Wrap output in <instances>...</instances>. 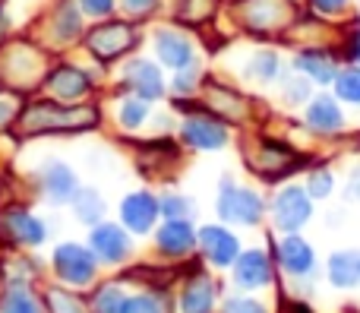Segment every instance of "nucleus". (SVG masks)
<instances>
[{
    "label": "nucleus",
    "mask_w": 360,
    "mask_h": 313,
    "mask_svg": "<svg viewBox=\"0 0 360 313\" xmlns=\"http://www.w3.org/2000/svg\"><path fill=\"white\" fill-rule=\"evenodd\" d=\"M275 257H278V266L288 272L291 279H313L316 276V253L297 234H288L275 244Z\"/></svg>",
    "instance_id": "obj_8"
},
{
    "label": "nucleus",
    "mask_w": 360,
    "mask_h": 313,
    "mask_svg": "<svg viewBox=\"0 0 360 313\" xmlns=\"http://www.w3.org/2000/svg\"><path fill=\"white\" fill-rule=\"evenodd\" d=\"M155 54L165 67L171 70H184L196 63V48L193 41L177 29H158L155 32Z\"/></svg>",
    "instance_id": "obj_14"
},
{
    "label": "nucleus",
    "mask_w": 360,
    "mask_h": 313,
    "mask_svg": "<svg viewBox=\"0 0 360 313\" xmlns=\"http://www.w3.org/2000/svg\"><path fill=\"white\" fill-rule=\"evenodd\" d=\"M89 244H92L89 250L95 253V260L105 266L124 263V260L133 253V241H130V234H127V228L114 225V222H98V225H92Z\"/></svg>",
    "instance_id": "obj_5"
},
{
    "label": "nucleus",
    "mask_w": 360,
    "mask_h": 313,
    "mask_svg": "<svg viewBox=\"0 0 360 313\" xmlns=\"http://www.w3.org/2000/svg\"><path fill=\"white\" fill-rule=\"evenodd\" d=\"M89 51H92L98 60H117L120 54H127V51L136 44V29L127 23H105L98 25V29L89 35Z\"/></svg>",
    "instance_id": "obj_6"
},
{
    "label": "nucleus",
    "mask_w": 360,
    "mask_h": 313,
    "mask_svg": "<svg viewBox=\"0 0 360 313\" xmlns=\"http://www.w3.org/2000/svg\"><path fill=\"white\" fill-rule=\"evenodd\" d=\"M272 276H275V266L266 250H247L234 260V282L240 288H250V291L266 288V285H272Z\"/></svg>",
    "instance_id": "obj_13"
},
{
    "label": "nucleus",
    "mask_w": 360,
    "mask_h": 313,
    "mask_svg": "<svg viewBox=\"0 0 360 313\" xmlns=\"http://www.w3.org/2000/svg\"><path fill=\"white\" fill-rule=\"evenodd\" d=\"M146 117H149V105H146V98H127V101H120V108H117V120H120V127L124 130H139V127L146 124Z\"/></svg>",
    "instance_id": "obj_26"
},
{
    "label": "nucleus",
    "mask_w": 360,
    "mask_h": 313,
    "mask_svg": "<svg viewBox=\"0 0 360 313\" xmlns=\"http://www.w3.org/2000/svg\"><path fill=\"white\" fill-rule=\"evenodd\" d=\"M89 89H92L89 73L79 67H70V63H60V67L51 70V76H48V92L54 95L57 101H79L89 95Z\"/></svg>",
    "instance_id": "obj_15"
},
{
    "label": "nucleus",
    "mask_w": 360,
    "mask_h": 313,
    "mask_svg": "<svg viewBox=\"0 0 360 313\" xmlns=\"http://www.w3.org/2000/svg\"><path fill=\"white\" fill-rule=\"evenodd\" d=\"M44 307H48V313H86L82 298L73 295V291H63V288L44 291Z\"/></svg>",
    "instance_id": "obj_25"
},
{
    "label": "nucleus",
    "mask_w": 360,
    "mask_h": 313,
    "mask_svg": "<svg viewBox=\"0 0 360 313\" xmlns=\"http://www.w3.org/2000/svg\"><path fill=\"white\" fill-rule=\"evenodd\" d=\"M196 76H199L196 63H193V67H184V70H177L174 92H177V95H193V92H196Z\"/></svg>",
    "instance_id": "obj_33"
},
{
    "label": "nucleus",
    "mask_w": 360,
    "mask_h": 313,
    "mask_svg": "<svg viewBox=\"0 0 360 313\" xmlns=\"http://www.w3.org/2000/svg\"><path fill=\"white\" fill-rule=\"evenodd\" d=\"M38 181H41L44 200L54 203V206H67V203H73V196L79 193V181H76L73 168L63 162H48L44 171L38 174Z\"/></svg>",
    "instance_id": "obj_12"
},
{
    "label": "nucleus",
    "mask_w": 360,
    "mask_h": 313,
    "mask_svg": "<svg viewBox=\"0 0 360 313\" xmlns=\"http://www.w3.org/2000/svg\"><path fill=\"white\" fill-rule=\"evenodd\" d=\"M278 57L272 54V51H259V54L250 60V70H247V76H253L256 82H269V79H275L278 76Z\"/></svg>",
    "instance_id": "obj_29"
},
{
    "label": "nucleus",
    "mask_w": 360,
    "mask_h": 313,
    "mask_svg": "<svg viewBox=\"0 0 360 313\" xmlns=\"http://www.w3.org/2000/svg\"><path fill=\"white\" fill-rule=\"evenodd\" d=\"M127 291L120 285H101L98 291L92 295V313H124V304H127Z\"/></svg>",
    "instance_id": "obj_24"
},
{
    "label": "nucleus",
    "mask_w": 360,
    "mask_h": 313,
    "mask_svg": "<svg viewBox=\"0 0 360 313\" xmlns=\"http://www.w3.org/2000/svg\"><path fill=\"white\" fill-rule=\"evenodd\" d=\"M124 313H168V301H165V295H155V291H146V295L127 298Z\"/></svg>",
    "instance_id": "obj_30"
},
{
    "label": "nucleus",
    "mask_w": 360,
    "mask_h": 313,
    "mask_svg": "<svg viewBox=\"0 0 360 313\" xmlns=\"http://www.w3.org/2000/svg\"><path fill=\"white\" fill-rule=\"evenodd\" d=\"M297 70L304 76H310L313 82H335V76H338V63H335V57L329 54V51H304V54L297 57Z\"/></svg>",
    "instance_id": "obj_22"
},
{
    "label": "nucleus",
    "mask_w": 360,
    "mask_h": 313,
    "mask_svg": "<svg viewBox=\"0 0 360 313\" xmlns=\"http://www.w3.org/2000/svg\"><path fill=\"white\" fill-rule=\"evenodd\" d=\"M98 114L92 108H70V105H29L19 117L25 133H63V130H86L95 127Z\"/></svg>",
    "instance_id": "obj_1"
},
{
    "label": "nucleus",
    "mask_w": 360,
    "mask_h": 313,
    "mask_svg": "<svg viewBox=\"0 0 360 313\" xmlns=\"http://www.w3.org/2000/svg\"><path fill=\"white\" fill-rule=\"evenodd\" d=\"M326 276L335 288H357L360 285V250H338L326 263Z\"/></svg>",
    "instance_id": "obj_20"
},
{
    "label": "nucleus",
    "mask_w": 360,
    "mask_h": 313,
    "mask_svg": "<svg viewBox=\"0 0 360 313\" xmlns=\"http://www.w3.org/2000/svg\"><path fill=\"white\" fill-rule=\"evenodd\" d=\"M76 4L82 6V13H86V16H95V19L108 16V13L114 10V0H76Z\"/></svg>",
    "instance_id": "obj_35"
},
{
    "label": "nucleus",
    "mask_w": 360,
    "mask_h": 313,
    "mask_svg": "<svg viewBox=\"0 0 360 313\" xmlns=\"http://www.w3.org/2000/svg\"><path fill=\"white\" fill-rule=\"evenodd\" d=\"M335 95L342 101H351V105H360V67H345L338 70L335 76Z\"/></svg>",
    "instance_id": "obj_27"
},
{
    "label": "nucleus",
    "mask_w": 360,
    "mask_h": 313,
    "mask_svg": "<svg viewBox=\"0 0 360 313\" xmlns=\"http://www.w3.org/2000/svg\"><path fill=\"white\" fill-rule=\"evenodd\" d=\"M348 57L354 63H360V25L354 32H351V41H348Z\"/></svg>",
    "instance_id": "obj_38"
},
{
    "label": "nucleus",
    "mask_w": 360,
    "mask_h": 313,
    "mask_svg": "<svg viewBox=\"0 0 360 313\" xmlns=\"http://www.w3.org/2000/svg\"><path fill=\"white\" fill-rule=\"evenodd\" d=\"M120 6H124L127 16H149L152 10L158 6V0H120Z\"/></svg>",
    "instance_id": "obj_34"
},
{
    "label": "nucleus",
    "mask_w": 360,
    "mask_h": 313,
    "mask_svg": "<svg viewBox=\"0 0 360 313\" xmlns=\"http://www.w3.org/2000/svg\"><path fill=\"white\" fill-rule=\"evenodd\" d=\"M285 98L291 101V105H300V101H307V98H310V82H307V79H291V82H288Z\"/></svg>",
    "instance_id": "obj_36"
},
{
    "label": "nucleus",
    "mask_w": 360,
    "mask_h": 313,
    "mask_svg": "<svg viewBox=\"0 0 360 313\" xmlns=\"http://www.w3.org/2000/svg\"><path fill=\"white\" fill-rule=\"evenodd\" d=\"M332 187H335L332 171H313V174L307 177V193H310L313 200H326V196L332 193Z\"/></svg>",
    "instance_id": "obj_31"
},
{
    "label": "nucleus",
    "mask_w": 360,
    "mask_h": 313,
    "mask_svg": "<svg viewBox=\"0 0 360 313\" xmlns=\"http://www.w3.org/2000/svg\"><path fill=\"white\" fill-rule=\"evenodd\" d=\"M221 313H269V310L256 298H231V301H224Z\"/></svg>",
    "instance_id": "obj_32"
},
{
    "label": "nucleus",
    "mask_w": 360,
    "mask_h": 313,
    "mask_svg": "<svg viewBox=\"0 0 360 313\" xmlns=\"http://www.w3.org/2000/svg\"><path fill=\"white\" fill-rule=\"evenodd\" d=\"M180 136H184L186 146L193 149H205V152H215L228 143V127L221 120H215L212 114H190L180 127Z\"/></svg>",
    "instance_id": "obj_9"
},
{
    "label": "nucleus",
    "mask_w": 360,
    "mask_h": 313,
    "mask_svg": "<svg viewBox=\"0 0 360 313\" xmlns=\"http://www.w3.org/2000/svg\"><path fill=\"white\" fill-rule=\"evenodd\" d=\"M51 266H54V276L60 279V282L73 285V288H86V285H92L95 276H98V260H95V253L73 244V241L57 247L54 257H51Z\"/></svg>",
    "instance_id": "obj_2"
},
{
    "label": "nucleus",
    "mask_w": 360,
    "mask_h": 313,
    "mask_svg": "<svg viewBox=\"0 0 360 313\" xmlns=\"http://www.w3.org/2000/svg\"><path fill=\"white\" fill-rule=\"evenodd\" d=\"M310 6L316 13H323V16H335V13H342L348 6V0H310Z\"/></svg>",
    "instance_id": "obj_37"
},
{
    "label": "nucleus",
    "mask_w": 360,
    "mask_h": 313,
    "mask_svg": "<svg viewBox=\"0 0 360 313\" xmlns=\"http://www.w3.org/2000/svg\"><path fill=\"white\" fill-rule=\"evenodd\" d=\"M73 209H76V219L82 222V225H98L101 219H105V196L98 193V190H79V193L73 196Z\"/></svg>",
    "instance_id": "obj_23"
},
{
    "label": "nucleus",
    "mask_w": 360,
    "mask_h": 313,
    "mask_svg": "<svg viewBox=\"0 0 360 313\" xmlns=\"http://www.w3.org/2000/svg\"><path fill=\"white\" fill-rule=\"evenodd\" d=\"M313 215V196L304 187H281L272 200V222L278 231L297 234Z\"/></svg>",
    "instance_id": "obj_4"
},
{
    "label": "nucleus",
    "mask_w": 360,
    "mask_h": 313,
    "mask_svg": "<svg viewBox=\"0 0 360 313\" xmlns=\"http://www.w3.org/2000/svg\"><path fill=\"white\" fill-rule=\"evenodd\" d=\"M0 313H44V301L22 279H13L0 298Z\"/></svg>",
    "instance_id": "obj_21"
},
{
    "label": "nucleus",
    "mask_w": 360,
    "mask_h": 313,
    "mask_svg": "<svg viewBox=\"0 0 360 313\" xmlns=\"http://www.w3.org/2000/svg\"><path fill=\"white\" fill-rule=\"evenodd\" d=\"M262 212H266V203L256 190L234 187L231 181L221 184V193H218V219L221 222H228V225H259Z\"/></svg>",
    "instance_id": "obj_3"
},
{
    "label": "nucleus",
    "mask_w": 360,
    "mask_h": 313,
    "mask_svg": "<svg viewBox=\"0 0 360 313\" xmlns=\"http://www.w3.org/2000/svg\"><path fill=\"white\" fill-rule=\"evenodd\" d=\"M158 215H162L158 196L146 193V190L124 196V203H120V222H124V228L133 234H149L152 228H155Z\"/></svg>",
    "instance_id": "obj_10"
},
{
    "label": "nucleus",
    "mask_w": 360,
    "mask_h": 313,
    "mask_svg": "<svg viewBox=\"0 0 360 313\" xmlns=\"http://www.w3.org/2000/svg\"><path fill=\"white\" fill-rule=\"evenodd\" d=\"M0 238L10 241L13 247H38L48 238V228L25 209H13V212L0 215Z\"/></svg>",
    "instance_id": "obj_7"
},
{
    "label": "nucleus",
    "mask_w": 360,
    "mask_h": 313,
    "mask_svg": "<svg viewBox=\"0 0 360 313\" xmlns=\"http://www.w3.org/2000/svg\"><path fill=\"white\" fill-rule=\"evenodd\" d=\"M155 247L162 257L180 260L186 253H193L196 247V231H193L190 222H180V219H168L155 234Z\"/></svg>",
    "instance_id": "obj_16"
},
{
    "label": "nucleus",
    "mask_w": 360,
    "mask_h": 313,
    "mask_svg": "<svg viewBox=\"0 0 360 313\" xmlns=\"http://www.w3.org/2000/svg\"><path fill=\"white\" fill-rule=\"evenodd\" d=\"M307 127L316 133H338L345 127V114L332 95H319L307 108Z\"/></svg>",
    "instance_id": "obj_19"
},
{
    "label": "nucleus",
    "mask_w": 360,
    "mask_h": 313,
    "mask_svg": "<svg viewBox=\"0 0 360 313\" xmlns=\"http://www.w3.org/2000/svg\"><path fill=\"white\" fill-rule=\"evenodd\" d=\"M218 301V285L205 272H196L180 291V313H212Z\"/></svg>",
    "instance_id": "obj_18"
},
{
    "label": "nucleus",
    "mask_w": 360,
    "mask_h": 313,
    "mask_svg": "<svg viewBox=\"0 0 360 313\" xmlns=\"http://www.w3.org/2000/svg\"><path fill=\"white\" fill-rule=\"evenodd\" d=\"M124 79H127V86H130V92H136L139 98H146V101L162 98L165 95L162 70H158L152 60H130L124 70Z\"/></svg>",
    "instance_id": "obj_17"
},
{
    "label": "nucleus",
    "mask_w": 360,
    "mask_h": 313,
    "mask_svg": "<svg viewBox=\"0 0 360 313\" xmlns=\"http://www.w3.org/2000/svg\"><path fill=\"white\" fill-rule=\"evenodd\" d=\"M196 241H199L202 257L209 260L212 266H218V269H228V266L240 257V241L221 225H205L202 231L196 234Z\"/></svg>",
    "instance_id": "obj_11"
},
{
    "label": "nucleus",
    "mask_w": 360,
    "mask_h": 313,
    "mask_svg": "<svg viewBox=\"0 0 360 313\" xmlns=\"http://www.w3.org/2000/svg\"><path fill=\"white\" fill-rule=\"evenodd\" d=\"M158 206H162V215L165 219H180V222H190L193 219V200L184 193H168L158 200Z\"/></svg>",
    "instance_id": "obj_28"
}]
</instances>
